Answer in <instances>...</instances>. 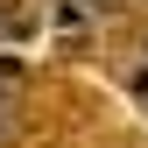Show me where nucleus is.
Instances as JSON below:
<instances>
[{
	"label": "nucleus",
	"instance_id": "f257e3e1",
	"mask_svg": "<svg viewBox=\"0 0 148 148\" xmlns=\"http://www.w3.org/2000/svg\"><path fill=\"white\" fill-rule=\"evenodd\" d=\"M7 127H14V85L0 78V141H7Z\"/></svg>",
	"mask_w": 148,
	"mask_h": 148
},
{
	"label": "nucleus",
	"instance_id": "f03ea898",
	"mask_svg": "<svg viewBox=\"0 0 148 148\" xmlns=\"http://www.w3.org/2000/svg\"><path fill=\"white\" fill-rule=\"evenodd\" d=\"M14 28H21V21H14V14H0V35H14Z\"/></svg>",
	"mask_w": 148,
	"mask_h": 148
}]
</instances>
